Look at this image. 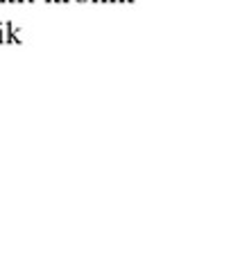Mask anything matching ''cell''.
<instances>
[{
    "mask_svg": "<svg viewBox=\"0 0 249 256\" xmlns=\"http://www.w3.org/2000/svg\"><path fill=\"white\" fill-rule=\"evenodd\" d=\"M14 2H23V0H7V5H14Z\"/></svg>",
    "mask_w": 249,
    "mask_h": 256,
    "instance_id": "cell-1",
    "label": "cell"
},
{
    "mask_svg": "<svg viewBox=\"0 0 249 256\" xmlns=\"http://www.w3.org/2000/svg\"><path fill=\"white\" fill-rule=\"evenodd\" d=\"M104 2H122V0H104Z\"/></svg>",
    "mask_w": 249,
    "mask_h": 256,
    "instance_id": "cell-2",
    "label": "cell"
},
{
    "mask_svg": "<svg viewBox=\"0 0 249 256\" xmlns=\"http://www.w3.org/2000/svg\"><path fill=\"white\" fill-rule=\"evenodd\" d=\"M75 2H91V0H75Z\"/></svg>",
    "mask_w": 249,
    "mask_h": 256,
    "instance_id": "cell-3",
    "label": "cell"
},
{
    "mask_svg": "<svg viewBox=\"0 0 249 256\" xmlns=\"http://www.w3.org/2000/svg\"><path fill=\"white\" fill-rule=\"evenodd\" d=\"M91 2H104V0H91Z\"/></svg>",
    "mask_w": 249,
    "mask_h": 256,
    "instance_id": "cell-4",
    "label": "cell"
},
{
    "mask_svg": "<svg viewBox=\"0 0 249 256\" xmlns=\"http://www.w3.org/2000/svg\"><path fill=\"white\" fill-rule=\"evenodd\" d=\"M23 2H34V0H23Z\"/></svg>",
    "mask_w": 249,
    "mask_h": 256,
    "instance_id": "cell-5",
    "label": "cell"
},
{
    "mask_svg": "<svg viewBox=\"0 0 249 256\" xmlns=\"http://www.w3.org/2000/svg\"><path fill=\"white\" fill-rule=\"evenodd\" d=\"M0 43H2V37H0Z\"/></svg>",
    "mask_w": 249,
    "mask_h": 256,
    "instance_id": "cell-6",
    "label": "cell"
}]
</instances>
